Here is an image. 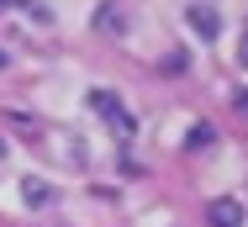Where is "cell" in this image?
<instances>
[{"label":"cell","instance_id":"1","mask_svg":"<svg viewBox=\"0 0 248 227\" xmlns=\"http://www.w3.org/2000/svg\"><path fill=\"white\" fill-rule=\"evenodd\" d=\"M90 106H95V111H100V116H106V122H111L122 137H132V132H138V116L122 106V95H116V90H90Z\"/></svg>","mask_w":248,"mask_h":227},{"label":"cell","instance_id":"2","mask_svg":"<svg viewBox=\"0 0 248 227\" xmlns=\"http://www.w3.org/2000/svg\"><path fill=\"white\" fill-rule=\"evenodd\" d=\"M95 27L106 32V37H122V32H127V16H122L116 0H100V5H95Z\"/></svg>","mask_w":248,"mask_h":227},{"label":"cell","instance_id":"3","mask_svg":"<svg viewBox=\"0 0 248 227\" xmlns=\"http://www.w3.org/2000/svg\"><path fill=\"white\" fill-rule=\"evenodd\" d=\"M211 227H243V206H238L232 195L211 201Z\"/></svg>","mask_w":248,"mask_h":227},{"label":"cell","instance_id":"4","mask_svg":"<svg viewBox=\"0 0 248 227\" xmlns=\"http://www.w3.org/2000/svg\"><path fill=\"white\" fill-rule=\"evenodd\" d=\"M190 27H196L201 37H217V32H222V21H217L211 5H190Z\"/></svg>","mask_w":248,"mask_h":227},{"label":"cell","instance_id":"5","mask_svg":"<svg viewBox=\"0 0 248 227\" xmlns=\"http://www.w3.org/2000/svg\"><path fill=\"white\" fill-rule=\"evenodd\" d=\"M21 190H27V206H37V211L53 201V185H48V180H27Z\"/></svg>","mask_w":248,"mask_h":227},{"label":"cell","instance_id":"6","mask_svg":"<svg viewBox=\"0 0 248 227\" xmlns=\"http://www.w3.org/2000/svg\"><path fill=\"white\" fill-rule=\"evenodd\" d=\"M238 111H243V116H248V90H238Z\"/></svg>","mask_w":248,"mask_h":227},{"label":"cell","instance_id":"7","mask_svg":"<svg viewBox=\"0 0 248 227\" xmlns=\"http://www.w3.org/2000/svg\"><path fill=\"white\" fill-rule=\"evenodd\" d=\"M243 64H248V37H243Z\"/></svg>","mask_w":248,"mask_h":227},{"label":"cell","instance_id":"8","mask_svg":"<svg viewBox=\"0 0 248 227\" xmlns=\"http://www.w3.org/2000/svg\"><path fill=\"white\" fill-rule=\"evenodd\" d=\"M0 69H5V48H0Z\"/></svg>","mask_w":248,"mask_h":227}]
</instances>
